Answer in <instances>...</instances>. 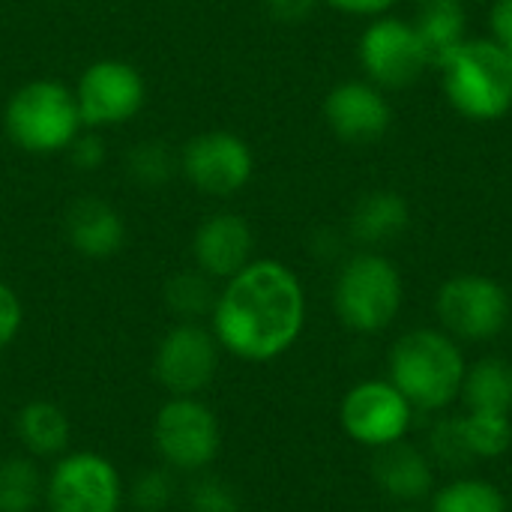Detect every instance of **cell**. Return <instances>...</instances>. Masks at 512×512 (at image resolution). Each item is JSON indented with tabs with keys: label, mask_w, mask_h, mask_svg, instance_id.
Returning <instances> with one entry per match:
<instances>
[{
	"label": "cell",
	"mask_w": 512,
	"mask_h": 512,
	"mask_svg": "<svg viewBox=\"0 0 512 512\" xmlns=\"http://www.w3.org/2000/svg\"><path fill=\"white\" fill-rule=\"evenodd\" d=\"M210 330L222 351L246 363L288 354L306 327V291L282 261H249L216 294Z\"/></svg>",
	"instance_id": "1"
},
{
	"label": "cell",
	"mask_w": 512,
	"mask_h": 512,
	"mask_svg": "<svg viewBox=\"0 0 512 512\" xmlns=\"http://www.w3.org/2000/svg\"><path fill=\"white\" fill-rule=\"evenodd\" d=\"M468 360L462 345L441 327H417L399 336L387 354V381L414 411H444L462 396Z\"/></svg>",
	"instance_id": "2"
},
{
	"label": "cell",
	"mask_w": 512,
	"mask_h": 512,
	"mask_svg": "<svg viewBox=\"0 0 512 512\" xmlns=\"http://www.w3.org/2000/svg\"><path fill=\"white\" fill-rule=\"evenodd\" d=\"M447 102L474 123L501 120L512 108V57L492 39H465L441 66Z\"/></svg>",
	"instance_id": "3"
},
{
	"label": "cell",
	"mask_w": 512,
	"mask_h": 512,
	"mask_svg": "<svg viewBox=\"0 0 512 512\" xmlns=\"http://www.w3.org/2000/svg\"><path fill=\"white\" fill-rule=\"evenodd\" d=\"M405 285L399 267L375 252L363 249L351 255L336 276L333 285V309L336 318L360 336L384 333L402 312Z\"/></svg>",
	"instance_id": "4"
},
{
	"label": "cell",
	"mask_w": 512,
	"mask_h": 512,
	"mask_svg": "<svg viewBox=\"0 0 512 512\" xmlns=\"http://www.w3.org/2000/svg\"><path fill=\"white\" fill-rule=\"evenodd\" d=\"M153 450L174 474H204L222 453V423L201 396H168L153 417Z\"/></svg>",
	"instance_id": "5"
},
{
	"label": "cell",
	"mask_w": 512,
	"mask_h": 512,
	"mask_svg": "<svg viewBox=\"0 0 512 512\" xmlns=\"http://www.w3.org/2000/svg\"><path fill=\"white\" fill-rule=\"evenodd\" d=\"M81 114L75 93L57 81H30L6 105L9 138L30 153H57L78 138Z\"/></svg>",
	"instance_id": "6"
},
{
	"label": "cell",
	"mask_w": 512,
	"mask_h": 512,
	"mask_svg": "<svg viewBox=\"0 0 512 512\" xmlns=\"http://www.w3.org/2000/svg\"><path fill=\"white\" fill-rule=\"evenodd\" d=\"M435 315L456 342H492L512 321L507 288L483 273L450 276L435 294Z\"/></svg>",
	"instance_id": "7"
},
{
	"label": "cell",
	"mask_w": 512,
	"mask_h": 512,
	"mask_svg": "<svg viewBox=\"0 0 512 512\" xmlns=\"http://www.w3.org/2000/svg\"><path fill=\"white\" fill-rule=\"evenodd\" d=\"M126 504V483L120 468L93 450H69L54 459L45 474L48 512H120Z\"/></svg>",
	"instance_id": "8"
},
{
	"label": "cell",
	"mask_w": 512,
	"mask_h": 512,
	"mask_svg": "<svg viewBox=\"0 0 512 512\" xmlns=\"http://www.w3.org/2000/svg\"><path fill=\"white\" fill-rule=\"evenodd\" d=\"M342 432L369 450H384L408 438L414 423V405L387 378L354 384L339 405Z\"/></svg>",
	"instance_id": "9"
},
{
	"label": "cell",
	"mask_w": 512,
	"mask_h": 512,
	"mask_svg": "<svg viewBox=\"0 0 512 512\" xmlns=\"http://www.w3.org/2000/svg\"><path fill=\"white\" fill-rule=\"evenodd\" d=\"M219 342L201 321L174 324L156 345L153 378L168 396H201L219 372Z\"/></svg>",
	"instance_id": "10"
},
{
	"label": "cell",
	"mask_w": 512,
	"mask_h": 512,
	"mask_svg": "<svg viewBox=\"0 0 512 512\" xmlns=\"http://www.w3.org/2000/svg\"><path fill=\"white\" fill-rule=\"evenodd\" d=\"M357 57L366 78L381 90L411 87L429 69V57L417 36L414 21L393 15H378L360 33Z\"/></svg>",
	"instance_id": "11"
},
{
	"label": "cell",
	"mask_w": 512,
	"mask_h": 512,
	"mask_svg": "<svg viewBox=\"0 0 512 512\" xmlns=\"http://www.w3.org/2000/svg\"><path fill=\"white\" fill-rule=\"evenodd\" d=\"M180 168L198 192L213 198H228L249 183L255 159L240 135L204 132L183 147Z\"/></svg>",
	"instance_id": "12"
},
{
	"label": "cell",
	"mask_w": 512,
	"mask_h": 512,
	"mask_svg": "<svg viewBox=\"0 0 512 512\" xmlns=\"http://www.w3.org/2000/svg\"><path fill=\"white\" fill-rule=\"evenodd\" d=\"M84 126H114L135 117L144 105V81L123 60H99L84 69L75 90Z\"/></svg>",
	"instance_id": "13"
},
{
	"label": "cell",
	"mask_w": 512,
	"mask_h": 512,
	"mask_svg": "<svg viewBox=\"0 0 512 512\" xmlns=\"http://www.w3.org/2000/svg\"><path fill=\"white\" fill-rule=\"evenodd\" d=\"M324 120L345 144H372L387 135L393 105L372 81H342L324 99Z\"/></svg>",
	"instance_id": "14"
},
{
	"label": "cell",
	"mask_w": 512,
	"mask_h": 512,
	"mask_svg": "<svg viewBox=\"0 0 512 512\" xmlns=\"http://www.w3.org/2000/svg\"><path fill=\"white\" fill-rule=\"evenodd\" d=\"M255 249V234L243 216L234 213H216L210 216L192 240V255L201 273L210 279L228 282L237 276L249 261Z\"/></svg>",
	"instance_id": "15"
},
{
	"label": "cell",
	"mask_w": 512,
	"mask_h": 512,
	"mask_svg": "<svg viewBox=\"0 0 512 512\" xmlns=\"http://www.w3.org/2000/svg\"><path fill=\"white\" fill-rule=\"evenodd\" d=\"M372 477L390 501L405 507H414L435 492V465L429 453L405 441L375 450Z\"/></svg>",
	"instance_id": "16"
},
{
	"label": "cell",
	"mask_w": 512,
	"mask_h": 512,
	"mask_svg": "<svg viewBox=\"0 0 512 512\" xmlns=\"http://www.w3.org/2000/svg\"><path fill=\"white\" fill-rule=\"evenodd\" d=\"M66 237L69 246L84 258H111L126 237L120 213L99 201V198H81L66 213Z\"/></svg>",
	"instance_id": "17"
},
{
	"label": "cell",
	"mask_w": 512,
	"mask_h": 512,
	"mask_svg": "<svg viewBox=\"0 0 512 512\" xmlns=\"http://www.w3.org/2000/svg\"><path fill=\"white\" fill-rule=\"evenodd\" d=\"M15 438L33 459H60L72 450V420L60 405L33 399L15 414Z\"/></svg>",
	"instance_id": "18"
},
{
	"label": "cell",
	"mask_w": 512,
	"mask_h": 512,
	"mask_svg": "<svg viewBox=\"0 0 512 512\" xmlns=\"http://www.w3.org/2000/svg\"><path fill=\"white\" fill-rule=\"evenodd\" d=\"M408 222H411L408 201L399 192L378 189V192H369L357 201L348 231L360 246L378 249V246L399 240L408 231Z\"/></svg>",
	"instance_id": "19"
},
{
	"label": "cell",
	"mask_w": 512,
	"mask_h": 512,
	"mask_svg": "<svg viewBox=\"0 0 512 512\" xmlns=\"http://www.w3.org/2000/svg\"><path fill=\"white\" fill-rule=\"evenodd\" d=\"M429 66L441 69L468 39V12L462 0H423L414 18Z\"/></svg>",
	"instance_id": "20"
},
{
	"label": "cell",
	"mask_w": 512,
	"mask_h": 512,
	"mask_svg": "<svg viewBox=\"0 0 512 512\" xmlns=\"http://www.w3.org/2000/svg\"><path fill=\"white\" fill-rule=\"evenodd\" d=\"M468 411L512 414V363L507 357H483L468 366L462 396Z\"/></svg>",
	"instance_id": "21"
},
{
	"label": "cell",
	"mask_w": 512,
	"mask_h": 512,
	"mask_svg": "<svg viewBox=\"0 0 512 512\" xmlns=\"http://www.w3.org/2000/svg\"><path fill=\"white\" fill-rule=\"evenodd\" d=\"M45 501V474L39 459L18 453L0 459V512H36Z\"/></svg>",
	"instance_id": "22"
},
{
	"label": "cell",
	"mask_w": 512,
	"mask_h": 512,
	"mask_svg": "<svg viewBox=\"0 0 512 512\" xmlns=\"http://www.w3.org/2000/svg\"><path fill=\"white\" fill-rule=\"evenodd\" d=\"M429 512H510V501L483 477H456L444 486H435Z\"/></svg>",
	"instance_id": "23"
},
{
	"label": "cell",
	"mask_w": 512,
	"mask_h": 512,
	"mask_svg": "<svg viewBox=\"0 0 512 512\" xmlns=\"http://www.w3.org/2000/svg\"><path fill=\"white\" fill-rule=\"evenodd\" d=\"M462 432H465L474 462L501 459L512 447V414L468 411V414H462Z\"/></svg>",
	"instance_id": "24"
},
{
	"label": "cell",
	"mask_w": 512,
	"mask_h": 512,
	"mask_svg": "<svg viewBox=\"0 0 512 512\" xmlns=\"http://www.w3.org/2000/svg\"><path fill=\"white\" fill-rule=\"evenodd\" d=\"M216 288L213 279L201 270H183L174 273L165 282V303L180 321H201L216 306Z\"/></svg>",
	"instance_id": "25"
},
{
	"label": "cell",
	"mask_w": 512,
	"mask_h": 512,
	"mask_svg": "<svg viewBox=\"0 0 512 512\" xmlns=\"http://www.w3.org/2000/svg\"><path fill=\"white\" fill-rule=\"evenodd\" d=\"M177 498V474L165 465L150 468L135 477V483L126 489V501L138 512H165Z\"/></svg>",
	"instance_id": "26"
},
{
	"label": "cell",
	"mask_w": 512,
	"mask_h": 512,
	"mask_svg": "<svg viewBox=\"0 0 512 512\" xmlns=\"http://www.w3.org/2000/svg\"><path fill=\"white\" fill-rule=\"evenodd\" d=\"M429 459L432 465H444L450 471H462L471 465V450L462 432V417H444L429 429Z\"/></svg>",
	"instance_id": "27"
},
{
	"label": "cell",
	"mask_w": 512,
	"mask_h": 512,
	"mask_svg": "<svg viewBox=\"0 0 512 512\" xmlns=\"http://www.w3.org/2000/svg\"><path fill=\"white\" fill-rule=\"evenodd\" d=\"M189 512H240V492L225 477L216 474H195L186 489Z\"/></svg>",
	"instance_id": "28"
},
{
	"label": "cell",
	"mask_w": 512,
	"mask_h": 512,
	"mask_svg": "<svg viewBox=\"0 0 512 512\" xmlns=\"http://www.w3.org/2000/svg\"><path fill=\"white\" fill-rule=\"evenodd\" d=\"M171 165H174V159L159 141H147V144L135 147L129 156V174L138 183H150V186L171 177Z\"/></svg>",
	"instance_id": "29"
},
{
	"label": "cell",
	"mask_w": 512,
	"mask_h": 512,
	"mask_svg": "<svg viewBox=\"0 0 512 512\" xmlns=\"http://www.w3.org/2000/svg\"><path fill=\"white\" fill-rule=\"evenodd\" d=\"M21 324H24V306L18 294L6 282H0V351L15 342V336L21 333Z\"/></svg>",
	"instance_id": "30"
},
{
	"label": "cell",
	"mask_w": 512,
	"mask_h": 512,
	"mask_svg": "<svg viewBox=\"0 0 512 512\" xmlns=\"http://www.w3.org/2000/svg\"><path fill=\"white\" fill-rule=\"evenodd\" d=\"M321 0H264L267 12L279 24H303Z\"/></svg>",
	"instance_id": "31"
},
{
	"label": "cell",
	"mask_w": 512,
	"mask_h": 512,
	"mask_svg": "<svg viewBox=\"0 0 512 512\" xmlns=\"http://www.w3.org/2000/svg\"><path fill=\"white\" fill-rule=\"evenodd\" d=\"M492 39L512 57V0H495L489 12Z\"/></svg>",
	"instance_id": "32"
},
{
	"label": "cell",
	"mask_w": 512,
	"mask_h": 512,
	"mask_svg": "<svg viewBox=\"0 0 512 512\" xmlns=\"http://www.w3.org/2000/svg\"><path fill=\"white\" fill-rule=\"evenodd\" d=\"M327 6L345 12V15H363V18H378V15H387V9L396 3V0H324Z\"/></svg>",
	"instance_id": "33"
},
{
	"label": "cell",
	"mask_w": 512,
	"mask_h": 512,
	"mask_svg": "<svg viewBox=\"0 0 512 512\" xmlns=\"http://www.w3.org/2000/svg\"><path fill=\"white\" fill-rule=\"evenodd\" d=\"M75 144V162L81 165V168H96L99 162H102V147H99V141H93V138H84V141H72Z\"/></svg>",
	"instance_id": "34"
}]
</instances>
